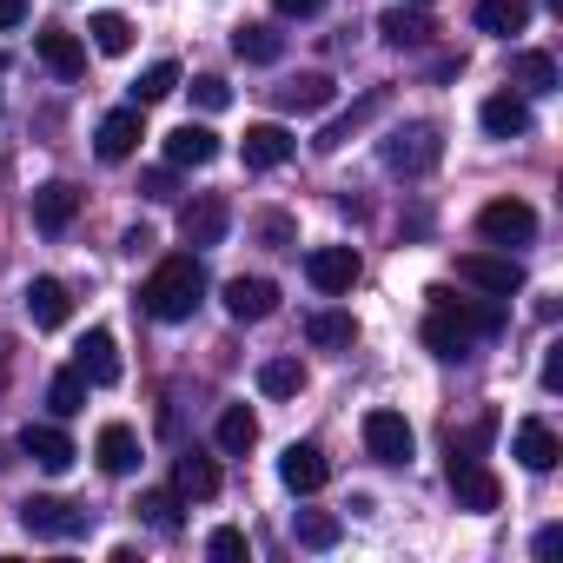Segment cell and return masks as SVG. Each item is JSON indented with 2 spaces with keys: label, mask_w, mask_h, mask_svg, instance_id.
Wrapping results in <instances>:
<instances>
[{
  "label": "cell",
  "mask_w": 563,
  "mask_h": 563,
  "mask_svg": "<svg viewBox=\"0 0 563 563\" xmlns=\"http://www.w3.org/2000/svg\"><path fill=\"white\" fill-rule=\"evenodd\" d=\"M21 523L34 530V537H87V523H93V510H80V504H67V497H27L21 504Z\"/></svg>",
  "instance_id": "ba28073f"
},
{
  "label": "cell",
  "mask_w": 563,
  "mask_h": 563,
  "mask_svg": "<svg viewBox=\"0 0 563 563\" xmlns=\"http://www.w3.org/2000/svg\"><path fill=\"white\" fill-rule=\"evenodd\" d=\"M457 278H464V286H477V292H490V299H510L523 286V265L510 252H464L457 258Z\"/></svg>",
  "instance_id": "5b68a950"
},
{
  "label": "cell",
  "mask_w": 563,
  "mask_h": 563,
  "mask_svg": "<svg viewBox=\"0 0 563 563\" xmlns=\"http://www.w3.org/2000/svg\"><path fill=\"white\" fill-rule=\"evenodd\" d=\"M378 107H385V93H365V100H358V107H352L345 120H332V126H325V133H319L312 146H319V153H339V146H345V140H352V133H358V126H365L372 113H378Z\"/></svg>",
  "instance_id": "d6a6232c"
},
{
  "label": "cell",
  "mask_w": 563,
  "mask_h": 563,
  "mask_svg": "<svg viewBox=\"0 0 563 563\" xmlns=\"http://www.w3.org/2000/svg\"><path fill=\"white\" fill-rule=\"evenodd\" d=\"M93 464H100L107 477H126V471L140 464V438H133L126 424H100V438H93Z\"/></svg>",
  "instance_id": "cb8c5ba5"
},
{
  "label": "cell",
  "mask_w": 563,
  "mask_h": 563,
  "mask_svg": "<svg viewBox=\"0 0 563 563\" xmlns=\"http://www.w3.org/2000/svg\"><path fill=\"white\" fill-rule=\"evenodd\" d=\"M192 100H199L206 113H219V107H232V87H225L219 74H199V80H192Z\"/></svg>",
  "instance_id": "f35d334b"
},
{
  "label": "cell",
  "mask_w": 563,
  "mask_h": 563,
  "mask_svg": "<svg viewBox=\"0 0 563 563\" xmlns=\"http://www.w3.org/2000/svg\"><path fill=\"white\" fill-rule=\"evenodd\" d=\"M358 272H365V258H358L352 245H312V252H306V278H312L325 299L352 292V286H358Z\"/></svg>",
  "instance_id": "8992f818"
},
{
  "label": "cell",
  "mask_w": 563,
  "mask_h": 563,
  "mask_svg": "<svg viewBox=\"0 0 563 563\" xmlns=\"http://www.w3.org/2000/svg\"><path fill=\"white\" fill-rule=\"evenodd\" d=\"M206 550H212V556H245V530H232V523H225V530H212V537H206Z\"/></svg>",
  "instance_id": "ab89813d"
},
{
  "label": "cell",
  "mask_w": 563,
  "mask_h": 563,
  "mask_svg": "<svg viewBox=\"0 0 563 563\" xmlns=\"http://www.w3.org/2000/svg\"><path fill=\"white\" fill-rule=\"evenodd\" d=\"M411 8H431V0H411Z\"/></svg>",
  "instance_id": "c3c4849f"
},
{
  "label": "cell",
  "mask_w": 563,
  "mask_h": 563,
  "mask_svg": "<svg viewBox=\"0 0 563 563\" xmlns=\"http://www.w3.org/2000/svg\"><path fill=\"white\" fill-rule=\"evenodd\" d=\"M378 159H385V173H398V179H424V173L444 159V133H438L431 120L391 126V133H385V146H378Z\"/></svg>",
  "instance_id": "3957f363"
},
{
  "label": "cell",
  "mask_w": 563,
  "mask_h": 563,
  "mask_svg": "<svg viewBox=\"0 0 563 563\" xmlns=\"http://www.w3.org/2000/svg\"><path fill=\"white\" fill-rule=\"evenodd\" d=\"M510 80L523 93H556V60L537 54V47H523V54H510Z\"/></svg>",
  "instance_id": "f546056e"
},
{
  "label": "cell",
  "mask_w": 563,
  "mask_h": 563,
  "mask_svg": "<svg viewBox=\"0 0 563 563\" xmlns=\"http://www.w3.org/2000/svg\"><path fill=\"white\" fill-rule=\"evenodd\" d=\"M133 510H140L153 530H166V537L179 530V490H140V504H133Z\"/></svg>",
  "instance_id": "74e56055"
},
{
  "label": "cell",
  "mask_w": 563,
  "mask_h": 563,
  "mask_svg": "<svg viewBox=\"0 0 563 563\" xmlns=\"http://www.w3.org/2000/svg\"><path fill=\"white\" fill-rule=\"evenodd\" d=\"M27 319H34L41 332H60V325L74 319V292L60 286V278H34V286H27Z\"/></svg>",
  "instance_id": "44dd1931"
},
{
  "label": "cell",
  "mask_w": 563,
  "mask_h": 563,
  "mask_svg": "<svg viewBox=\"0 0 563 563\" xmlns=\"http://www.w3.org/2000/svg\"><path fill=\"white\" fill-rule=\"evenodd\" d=\"M510 457L523 464V471H556V457H563V444H556V431L543 424V418H523L517 431H510Z\"/></svg>",
  "instance_id": "5bb4252c"
},
{
  "label": "cell",
  "mask_w": 563,
  "mask_h": 563,
  "mask_svg": "<svg viewBox=\"0 0 563 563\" xmlns=\"http://www.w3.org/2000/svg\"><path fill=\"white\" fill-rule=\"evenodd\" d=\"M140 140H146V126H140V107H120V113H107V120H100V133H93V153H100L107 166H120V159H133V153H140Z\"/></svg>",
  "instance_id": "4fadbf2b"
},
{
  "label": "cell",
  "mask_w": 563,
  "mask_h": 563,
  "mask_svg": "<svg viewBox=\"0 0 563 563\" xmlns=\"http://www.w3.org/2000/svg\"><path fill=\"white\" fill-rule=\"evenodd\" d=\"M74 219H80V192H74L67 179H47V186H34V225H41L47 239H60Z\"/></svg>",
  "instance_id": "2e32d148"
},
{
  "label": "cell",
  "mask_w": 563,
  "mask_h": 563,
  "mask_svg": "<svg viewBox=\"0 0 563 563\" xmlns=\"http://www.w3.org/2000/svg\"><path fill=\"white\" fill-rule=\"evenodd\" d=\"M556 543H563V530L550 523V530H537V556H556Z\"/></svg>",
  "instance_id": "7dc6e473"
},
{
  "label": "cell",
  "mask_w": 563,
  "mask_h": 563,
  "mask_svg": "<svg viewBox=\"0 0 563 563\" xmlns=\"http://www.w3.org/2000/svg\"><path fill=\"white\" fill-rule=\"evenodd\" d=\"M306 339H312L319 352H345V345L358 339V325H352V312L325 306V312H312V319H306Z\"/></svg>",
  "instance_id": "f1b7e54d"
},
{
  "label": "cell",
  "mask_w": 563,
  "mask_h": 563,
  "mask_svg": "<svg viewBox=\"0 0 563 563\" xmlns=\"http://www.w3.org/2000/svg\"><path fill=\"white\" fill-rule=\"evenodd\" d=\"M212 159H219V133L212 126H192L186 120V126L166 133V166H212Z\"/></svg>",
  "instance_id": "603a6c76"
},
{
  "label": "cell",
  "mask_w": 563,
  "mask_h": 563,
  "mask_svg": "<svg viewBox=\"0 0 563 563\" xmlns=\"http://www.w3.org/2000/svg\"><path fill=\"white\" fill-rule=\"evenodd\" d=\"M477 120H484L490 140H523V133H530V107H523V93H510V87L490 93V100L477 107Z\"/></svg>",
  "instance_id": "ffe728a7"
},
{
  "label": "cell",
  "mask_w": 563,
  "mask_h": 563,
  "mask_svg": "<svg viewBox=\"0 0 563 563\" xmlns=\"http://www.w3.org/2000/svg\"><path fill=\"white\" fill-rule=\"evenodd\" d=\"M232 54H239L245 67H278V54H286V34L265 27V21H252V27L232 34Z\"/></svg>",
  "instance_id": "d4e9b609"
},
{
  "label": "cell",
  "mask_w": 563,
  "mask_h": 563,
  "mask_svg": "<svg viewBox=\"0 0 563 563\" xmlns=\"http://www.w3.org/2000/svg\"><path fill=\"white\" fill-rule=\"evenodd\" d=\"M504 332V312L497 306H471V299H451L444 286L431 292V319H424V345L438 358H464L477 339H497Z\"/></svg>",
  "instance_id": "6da1fadb"
},
{
  "label": "cell",
  "mask_w": 563,
  "mask_h": 563,
  "mask_svg": "<svg viewBox=\"0 0 563 563\" xmlns=\"http://www.w3.org/2000/svg\"><path fill=\"white\" fill-rule=\"evenodd\" d=\"M87 34H93V47H100V54H113V60H120V54H133V21H126V14H93V27H87Z\"/></svg>",
  "instance_id": "d590c367"
},
{
  "label": "cell",
  "mask_w": 563,
  "mask_h": 563,
  "mask_svg": "<svg viewBox=\"0 0 563 563\" xmlns=\"http://www.w3.org/2000/svg\"><path fill=\"white\" fill-rule=\"evenodd\" d=\"M47 405H54V418H74V411H87V378L67 365V372H54V385H47Z\"/></svg>",
  "instance_id": "8d00e7d4"
},
{
  "label": "cell",
  "mask_w": 563,
  "mask_h": 563,
  "mask_svg": "<svg viewBox=\"0 0 563 563\" xmlns=\"http://www.w3.org/2000/svg\"><path fill=\"white\" fill-rule=\"evenodd\" d=\"M258 391L265 398H299L306 391V365L299 358H265L258 365Z\"/></svg>",
  "instance_id": "1f68e13d"
},
{
  "label": "cell",
  "mask_w": 563,
  "mask_h": 563,
  "mask_svg": "<svg viewBox=\"0 0 563 563\" xmlns=\"http://www.w3.org/2000/svg\"><path fill=\"white\" fill-rule=\"evenodd\" d=\"M563 385V345H550V358H543V391H556Z\"/></svg>",
  "instance_id": "ee69618b"
},
{
  "label": "cell",
  "mask_w": 563,
  "mask_h": 563,
  "mask_svg": "<svg viewBox=\"0 0 563 563\" xmlns=\"http://www.w3.org/2000/svg\"><path fill=\"white\" fill-rule=\"evenodd\" d=\"M219 299H225V312H232L239 325H258V319L278 312V286H272V278H245V272L225 278V292H219Z\"/></svg>",
  "instance_id": "8fae6325"
},
{
  "label": "cell",
  "mask_w": 563,
  "mask_h": 563,
  "mask_svg": "<svg viewBox=\"0 0 563 563\" xmlns=\"http://www.w3.org/2000/svg\"><path fill=\"white\" fill-rule=\"evenodd\" d=\"M477 232H484L490 245H523V239H537V212H530L523 199H490V206L477 212Z\"/></svg>",
  "instance_id": "30bf717a"
},
{
  "label": "cell",
  "mask_w": 563,
  "mask_h": 563,
  "mask_svg": "<svg viewBox=\"0 0 563 563\" xmlns=\"http://www.w3.org/2000/svg\"><path fill=\"white\" fill-rule=\"evenodd\" d=\"M225 225H232V206H225L219 192H192V199L179 206V239H186L192 252L219 245V239H225Z\"/></svg>",
  "instance_id": "52a82bcc"
},
{
  "label": "cell",
  "mask_w": 563,
  "mask_h": 563,
  "mask_svg": "<svg viewBox=\"0 0 563 563\" xmlns=\"http://www.w3.org/2000/svg\"><path fill=\"white\" fill-rule=\"evenodd\" d=\"M451 497H457V510H497L504 504V484H497V471H484L477 464V451H451Z\"/></svg>",
  "instance_id": "277c9868"
},
{
  "label": "cell",
  "mask_w": 563,
  "mask_h": 563,
  "mask_svg": "<svg viewBox=\"0 0 563 563\" xmlns=\"http://www.w3.org/2000/svg\"><path fill=\"white\" fill-rule=\"evenodd\" d=\"M74 372H80L87 385H120V345H113V332H107V325H93V332L80 339Z\"/></svg>",
  "instance_id": "e0dca14e"
},
{
  "label": "cell",
  "mask_w": 563,
  "mask_h": 563,
  "mask_svg": "<svg viewBox=\"0 0 563 563\" xmlns=\"http://www.w3.org/2000/svg\"><path fill=\"white\" fill-rule=\"evenodd\" d=\"M21 451H27L41 471H54V477H60V471H74V457H80V451H74V438H67L60 424H27V431H21Z\"/></svg>",
  "instance_id": "ac0fdd59"
},
{
  "label": "cell",
  "mask_w": 563,
  "mask_h": 563,
  "mask_svg": "<svg viewBox=\"0 0 563 563\" xmlns=\"http://www.w3.org/2000/svg\"><path fill=\"white\" fill-rule=\"evenodd\" d=\"M477 27L497 34V41L523 34V27H530V0H477Z\"/></svg>",
  "instance_id": "83f0119b"
},
{
  "label": "cell",
  "mask_w": 563,
  "mask_h": 563,
  "mask_svg": "<svg viewBox=\"0 0 563 563\" xmlns=\"http://www.w3.org/2000/svg\"><path fill=\"white\" fill-rule=\"evenodd\" d=\"M325 477H332V464H325L319 444H286V457H278V484L286 490L312 497V490H325Z\"/></svg>",
  "instance_id": "9a60e30c"
},
{
  "label": "cell",
  "mask_w": 563,
  "mask_h": 563,
  "mask_svg": "<svg viewBox=\"0 0 563 563\" xmlns=\"http://www.w3.org/2000/svg\"><path fill=\"white\" fill-rule=\"evenodd\" d=\"M173 87H179V67H173V60H153V67H146L140 80H133V107L146 113V107H159V100H166Z\"/></svg>",
  "instance_id": "e575fe53"
},
{
  "label": "cell",
  "mask_w": 563,
  "mask_h": 563,
  "mask_svg": "<svg viewBox=\"0 0 563 563\" xmlns=\"http://www.w3.org/2000/svg\"><path fill=\"white\" fill-rule=\"evenodd\" d=\"M252 444H258V418H252L245 405H225V411H219V451H225V457H245Z\"/></svg>",
  "instance_id": "4dcf8cb0"
},
{
  "label": "cell",
  "mask_w": 563,
  "mask_h": 563,
  "mask_svg": "<svg viewBox=\"0 0 563 563\" xmlns=\"http://www.w3.org/2000/svg\"><path fill=\"white\" fill-rule=\"evenodd\" d=\"M378 34L391 41V47H431V21H424V8H411V0H405V8H391L385 21H378Z\"/></svg>",
  "instance_id": "4316f807"
},
{
  "label": "cell",
  "mask_w": 563,
  "mask_h": 563,
  "mask_svg": "<svg viewBox=\"0 0 563 563\" xmlns=\"http://www.w3.org/2000/svg\"><path fill=\"white\" fill-rule=\"evenodd\" d=\"M173 490H179V497H192V504L219 497V464H212V457H199V451H186V457L173 464Z\"/></svg>",
  "instance_id": "484cf974"
},
{
  "label": "cell",
  "mask_w": 563,
  "mask_h": 563,
  "mask_svg": "<svg viewBox=\"0 0 563 563\" xmlns=\"http://www.w3.org/2000/svg\"><path fill=\"white\" fill-rule=\"evenodd\" d=\"M8 378H14V339H0V391H8Z\"/></svg>",
  "instance_id": "bcb514c9"
},
{
  "label": "cell",
  "mask_w": 563,
  "mask_h": 563,
  "mask_svg": "<svg viewBox=\"0 0 563 563\" xmlns=\"http://www.w3.org/2000/svg\"><path fill=\"white\" fill-rule=\"evenodd\" d=\"M34 47H41V60H47L60 80H80V74H87V47H80V34H67V27H41Z\"/></svg>",
  "instance_id": "7402d4cb"
},
{
  "label": "cell",
  "mask_w": 563,
  "mask_h": 563,
  "mask_svg": "<svg viewBox=\"0 0 563 563\" xmlns=\"http://www.w3.org/2000/svg\"><path fill=\"white\" fill-rule=\"evenodd\" d=\"M286 21H312V14H325V0H272Z\"/></svg>",
  "instance_id": "b9f144b4"
},
{
  "label": "cell",
  "mask_w": 563,
  "mask_h": 563,
  "mask_svg": "<svg viewBox=\"0 0 563 563\" xmlns=\"http://www.w3.org/2000/svg\"><path fill=\"white\" fill-rule=\"evenodd\" d=\"M550 8H563V0H550Z\"/></svg>",
  "instance_id": "681fc988"
},
{
  "label": "cell",
  "mask_w": 563,
  "mask_h": 563,
  "mask_svg": "<svg viewBox=\"0 0 563 563\" xmlns=\"http://www.w3.org/2000/svg\"><path fill=\"white\" fill-rule=\"evenodd\" d=\"M272 100L286 107V113H325V107L339 100V80H332V74H299V80H286V87H272Z\"/></svg>",
  "instance_id": "d6986e66"
},
{
  "label": "cell",
  "mask_w": 563,
  "mask_h": 563,
  "mask_svg": "<svg viewBox=\"0 0 563 563\" xmlns=\"http://www.w3.org/2000/svg\"><path fill=\"white\" fill-rule=\"evenodd\" d=\"M258 239H265V245H292V219H286V212H265V219H258Z\"/></svg>",
  "instance_id": "60d3db41"
},
{
  "label": "cell",
  "mask_w": 563,
  "mask_h": 563,
  "mask_svg": "<svg viewBox=\"0 0 563 563\" xmlns=\"http://www.w3.org/2000/svg\"><path fill=\"white\" fill-rule=\"evenodd\" d=\"M239 153H245L252 173H272V166H286V159L299 153V140L278 126V120H258V126H245V146H239Z\"/></svg>",
  "instance_id": "7c38bea8"
},
{
  "label": "cell",
  "mask_w": 563,
  "mask_h": 563,
  "mask_svg": "<svg viewBox=\"0 0 563 563\" xmlns=\"http://www.w3.org/2000/svg\"><path fill=\"white\" fill-rule=\"evenodd\" d=\"M140 192H146V199H173V173H166V166H153V173L140 179Z\"/></svg>",
  "instance_id": "7bdbcfd3"
},
{
  "label": "cell",
  "mask_w": 563,
  "mask_h": 563,
  "mask_svg": "<svg viewBox=\"0 0 563 563\" xmlns=\"http://www.w3.org/2000/svg\"><path fill=\"white\" fill-rule=\"evenodd\" d=\"M21 21H27V0H0V34L21 27Z\"/></svg>",
  "instance_id": "f6af8a7d"
},
{
  "label": "cell",
  "mask_w": 563,
  "mask_h": 563,
  "mask_svg": "<svg viewBox=\"0 0 563 563\" xmlns=\"http://www.w3.org/2000/svg\"><path fill=\"white\" fill-rule=\"evenodd\" d=\"M365 451H372L378 464H411L418 438H411L405 411H365Z\"/></svg>",
  "instance_id": "9c48e42d"
},
{
  "label": "cell",
  "mask_w": 563,
  "mask_h": 563,
  "mask_svg": "<svg viewBox=\"0 0 563 563\" xmlns=\"http://www.w3.org/2000/svg\"><path fill=\"white\" fill-rule=\"evenodd\" d=\"M199 299H206V265H199V252H173V258H159V265L146 272V286H140V306H146L159 325L192 319Z\"/></svg>",
  "instance_id": "7a4b0ae2"
},
{
  "label": "cell",
  "mask_w": 563,
  "mask_h": 563,
  "mask_svg": "<svg viewBox=\"0 0 563 563\" xmlns=\"http://www.w3.org/2000/svg\"><path fill=\"white\" fill-rule=\"evenodd\" d=\"M0 67H8V54H0Z\"/></svg>",
  "instance_id": "f907efd6"
},
{
  "label": "cell",
  "mask_w": 563,
  "mask_h": 563,
  "mask_svg": "<svg viewBox=\"0 0 563 563\" xmlns=\"http://www.w3.org/2000/svg\"><path fill=\"white\" fill-rule=\"evenodd\" d=\"M292 537H299L306 550H332V543L345 537V523H339L332 510H299V517H292Z\"/></svg>",
  "instance_id": "836d02e7"
}]
</instances>
